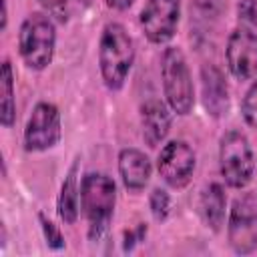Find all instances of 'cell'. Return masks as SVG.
<instances>
[{"instance_id":"obj_22","label":"cell","mask_w":257,"mask_h":257,"mask_svg":"<svg viewBox=\"0 0 257 257\" xmlns=\"http://www.w3.org/2000/svg\"><path fill=\"white\" fill-rule=\"evenodd\" d=\"M195 10L205 18H215L223 10V0H193Z\"/></svg>"},{"instance_id":"obj_5","label":"cell","mask_w":257,"mask_h":257,"mask_svg":"<svg viewBox=\"0 0 257 257\" xmlns=\"http://www.w3.org/2000/svg\"><path fill=\"white\" fill-rule=\"evenodd\" d=\"M219 171L231 189L249 185L255 173V155L241 131H227L219 141Z\"/></svg>"},{"instance_id":"obj_12","label":"cell","mask_w":257,"mask_h":257,"mask_svg":"<svg viewBox=\"0 0 257 257\" xmlns=\"http://www.w3.org/2000/svg\"><path fill=\"white\" fill-rule=\"evenodd\" d=\"M201 96L207 114L221 118L229 110V86L221 68L215 64L201 66Z\"/></svg>"},{"instance_id":"obj_4","label":"cell","mask_w":257,"mask_h":257,"mask_svg":"<svg viewBox=\"0 0 257 257\" xmlns=\"http://www.w3.org/2000/svg\"><path fill=\"white\" fill-rule=\"evenodd\" d=\"M161 80H163V94L171 110L181 116H187L195 104V86L187 58L181 48L167 46L163 50Z\"/></svg>"},{"instance_id":"obj_24","label":"cell","mask_w":257,"mask_h":257,"mask_svg":"<svg viewBox=\"0 0 257 257\" xmlns=\"http://www.w3.org/2000/svg\"><path fill=\"white\" fill-rule=\"evenodd\" d=\"M8 22V8H6V0H2V30L6 28Z\"/></svg>"},{"instance_id":"obj_3","label":"cell","mask_w":257,"mask_h":257,"mask_svg":"<svg viewBox=\"0 0 257 257\" xmlns=\"http://www.w3.org/2000/svg\"><path fill=\"white\" fill-rule=\"evenodd\" d=\"M56 26L50 16L32 12L26 16L18 30V52L30 70H44L54 56Z\"/></svg>"},{"instance_id":"obj_8","label":"cell","mask_w":257,"mask_h":257,"mask_svg":"<svg viewBox=\"0 0 257 257\" xmlns=\"http://www.w3.org/2000/svg\"><path fill=\"white\" fill-rule=\"evenodd\" d=\"M181 18V2L179 0H147L139 22L153 44H167L179 26Z\"/></svg>"},{"instance_id":"obj_16","label":"cell","mask_w":257,"mask_h":257,"mask_svg":"<svg viewBox=\"0 0 257 257\" xmlns=\"http://www.w3.org/2000/svg\"><path fill=\"white\" fill-rule=\"evenodd\" d=\"M0 122L4 128H10L16 122V90H14V72L10 60L2 62L0 76Z\"/></svg>"},{"instance_id":"obj_2","label":"cell","mask_w":257,"mask_h":257,"mask_svg":"<svg viewBox=\"0 0 257 257\" xmlns=\"http://www.w3.org/2000/svg\"><path fill=\"white\" fill-rule=\"evenodd\" d=\"M116 185L104 173H86L80 183V209L88 225V239L98 241L114 215Z\"/></svg>"},{"instance_id":"obj_11","label":"cell","mask_w":257,"mask_h":257,"mask_svg":"<svg viewBox=\"0 0 257 257\" xmlns=\"http://www.w3.org/2000/svg\"><path fill=\"white\" fill-rule=\"evenodd\" d=\"M171 106L159 98H149L141 104V133L147 147L157 149L169 135L173 114Z\"/></svg>"},{"instance_id":"obj_15","label":"cell","mask_w":257,"mask_h":257,"mask_svg":"<svg viewBox=\"0 0 257 257\" xmlns=\"http://www.w3.org/2000/svg\"><path fill=\"white\" fill-rule=\"evenodd\" d=\"M78 163L74 161L72 167L68 169L62 185H60V193H58V217L66 223V225H74L78 219Z\"/></svg>"},{"instance_id":"obj_1","label":"cell","mask_w":257,"mask_h":257,"mask_svg":"<svg viewBox=\"0 0 257 257\" xmlns=\"http://www.w3.org/2000/svg\"><path fill=\"white\" fill-rule=\"evenodd\" d=\"M135 64V42L126 28L118 22L104 24L98 40V68L108 90L116 92L124 86Z\"/></svg>"},{"instance_id":"obj_17","label":"cell","mask_w":257,"mask_h":257,"mask_svg":"<svg viewBox=\"0 0 257 257\" xmlns=\"http://www.w3.org/2000/svg\"><path fill=\"white\" fill-rule=\"evenodd\" d=\"M149 207H151V213H153L155 221L163 223L171 213V197H169V193L165 189H161V187L153 189L151 195H149Z\"/></svg>"},{"instance_id":"obj_18","label":"cell","mask_w":257,"mask_h":257,"mask_svg":"<svg viewBox=\"0 0 257 257\" xmlns=\"http://www.w3.org/2000/svg\"><path fill=\"white\" fill-rule=\"evenodd\" d=\"M241 114L249 126L257 128V80H253L241 100Z\"/></svg>"},{"instance_id":"obj_10","label":"cell","mask_w":257,"mask_h":257,"mask_svg":"<svg viewBox=\"0 0 257 257\" xmlns=\"http://www.w3.org/2000/svg\"><path fill=\"white\" fill-rule=\"evenodd\" d=\"M225 62L233 78L251 80L257 76V32L237 26L225 46Z\"/></svg>"},{"instance_id":"obj_25","label":"cell","mask_w":257,"mask_h":257,"mask_svg":"<svg viewBox=\"0 0 257 257\" xmlns=\"http://www.w3.org/2000/svg\"><path fill=\"white\" fill-rule=\"evenodd\" d=\"M80 2H84V4H86V2H90V0H80Z\"/></svg>"},{"instance_id":"obj_20","label":"cell","mask_w":257,"mask_h":257,"mask_svg":"<svg viewBox=\"0 0 257 257\" xmlns=\"http://www.w3.org/2000/svg\"><path fill=\"white\" fill-rule=\"evenodd\" d=\"M38 4L56 20L66 22V14H68V0H38Z\"/></svg>"},{"instance_id":"obj_19","label":"cell","mask_w":257,"mask_h":257,"mask_svg":"<svg viewBox=\"0 0 257 257\" xmlns=\"http://www.w3.org/2000/svg\"><path fill=\"white\" fill-rule=\"evenodd\" d=\"M38 221H40V227H42V233H44V239H46V245L50 249H62L64 247V237L60 233V229L44 215V213H38Z\"/></svg>"},{"instance_id":"obj_9","label":"cell","mask_w":257,"mask_h":257,"mask_svg":"<svg viewBox=\"0 0 257 257\" xmlns=\"http://www.w3.org/2000/svg\"><path fill=\"white\" fill-rule=\"evenodd\" d=\"M197 167V155L185 141H169L157 159V169L163 181L173 189H183L191 183Z\"/></svg>"},{"instance_id":"obj_13","label":"cell","mask_w":257,"mask_h":257,"mask_svg":"<svg viewBox=\"0 0 257 257\" xmlns=\"http://www.w3.org/2000/svg\"><path fill=\"white\" fill-rule=\"evenodd\" d=\"M118 175L128 191H143L153 175L151 159L139 149H122L118 153Z\"/></svg>"},{"instance_id":"obj_14","label":"cell","mask_w":257,"mask_h":257,"mask_svg":"<svg viewBox=\"0 0 257 257\" xmlns=\"http://www.w3.org/2000/svg\"><path fill=\"white\" fill-rule=\"evenodd\" d=\"M225 209H227V195L223 185L209 183L199 197V215L203 223L215 233L221 231L225 223Z\"/></svg>"},{"instance_id":"obj_6","label":"cell","mask_w":257,"mask_h":257,"mask_svg":"<svg viewBox=\"0 0 257 257\" xmlns=\"http://www.w3.org/2000/svg\"><path fill=\"white\" fill-rule=\"evenodd\" d=\"M62 120L56 104L36 102L24 128V149L28 153H44L60 143Z\"/></svg>"},{"instance_id":"obj_7","label":"cell","mask_w":257,"mask_h":257,"mask_svg":"<svg viewBox=\"0 0 257 257\" xmlns=\"http://www.w3.org/2000/svg\"><path fill=\"white\" fill-rule=\"evenodd\" d=\"M227 239L235 253L245 255L257 249V203L251 195L237 197L229 211Z\"/></svg>"},{"instance_id":"obj_21","label":"cell","mask_w":257,"mask_h":257,"mask_svg":"<svg viewBox=\"0 0 257 257\" xmlns=\"http://www.w3.org/2000/svg\"><path fill=\"white\" fill-rule=\"evenodd\" d=\"M237 14L241 20L257 28V0H239L237 2Z\"/></svg>"},{"instance_id":"obj_23","label":"cell","mask_w":257,"mask_h":257,"mask_svg":"<svg viewBox=\"0 0 257 257\" xmlns=\"http://www.w3.org/2000/svg\"><path fill=\"white\" fill-rule=\"evenodd\" d=\"M104 2H106V6H108V8L122 12V10H128V8L133 6V2H135V0H104Z\"/></svg>"}]
</instances>
